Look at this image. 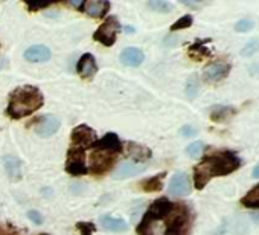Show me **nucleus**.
Listing matches in <instances>:
<instances>
[{"label": "nucleus", "mask_w": 259, "mask_h": 235, "mask_svg": "<svg viewBox=\"0 0 259 235\" xmlns=\"http://www.w3.org/2000/svg\"><path fill=\"white\" fill-rule=\"evenodd\" d=\"M241 167V159L232 151H218L204 158L194 170V183L197 189H203L212 177L232 174Z\"/></svg>", "instance_id": "obj_1"}, {"label": "nucleus", "mask_w": 259, "mask_h": 235, "mask_svg": "<svg viewBox=\"0 0 259 235\" xmlns=\"http://www.w3.org/2000/svg\"><path fill=\"white\" fill-rule=\"evenodd\" d=\"M45 102L43 93L34 86H23L11 93L8 104V114L13 120H22L25 116L32 114Z\"/></svg>", "instance_id": "obj_2"}, {"label": "nucleus", "mask_w": 259, "mask_h": 235, "mask_svg": "<svg viewBox=\"0 0 259 235\" xmlns=\"http://www.w3.org/2000/svg\"><path fill=\"white\" fill-rule=\"evenodd\" d=\"M120 29V25L116 17H108L95 32L93 38L104 46H113L116 43V35Z\"/></svg>", "instance_id": "obj_3"}, {"label": "nucleus", "mask_w": 259, "mask_h": 235, "mask_svg": "<svg viewBox=\"0 0 259 235\" xmlns=\"http://www.w3.org/2000/svg\"><path fill=\"white\" fill-rule=\"evenodd\" d=\"M66 171L72 176H84L89 173L85 164V151L78 147H72L67 153Z\"/></svg>", "instance_id": "obj_4"}, {"label": "nucleus", "mask_w": 259, "mask_h": 235, "mask_svg": "<svg viewBox=\"0 0 259 235\" xmlns=\"http://www.w3.org/2000/svg\"><path fill=\"white\" fill-rule=\"evenodd\" d=\"M72 142H73V147H78L82 150L92 148L98 142L96 132L87 126H78L72 132Z\"/></svg>", "instance_id": "obj_5"}, {"label": "nucleus", "mask_w": 259, "mask_h": 235, "mask_svg": "<svg viewBox=\"0 0 259 235\" xmlns=\"http://www.w3.org/2000/svg\"><path fill=\"white\" fill-rule=\"evenodd\" d=\"M174 203L169 202L166 197H160L157 200H154L150 208L147 209L145 215H144V220H162V218H166L172 211H174Z\"/></svg>", "instance_id": "obj_6"}, {"label": "nucleus", "mask_w": 259, "mask_h": 235, "mask_svg": "<svg viewBox=\"0 0 259 235\" xmlns=\"http://www.w3.org/2000/svg\"><path fill=\"white\" fill-rule=\"evenodd\" d=\"M114 164V158L111 154H107V153H102V151H98L95 150L92 154H90V167H89V173H93V174H104L107 171L111 170Z\"/></svg>", "instance_id": "obj_7"}, {"label": "nucleus", "mask_w": 259, "mask_h": 235, "mask_svg": "<svg viewBox=\"0 0 259 235\" xmlns=\"http://www.w3.org/2000/svg\"><path fill=\"white\" fill-rule=\"evenodd\" d=\"M168 191L171 195H176V197H183V195H188L191 192V179L186 173L180 171V173H176L169 182V186H168Z\"/></svg>", "instance_id": "obj_8"}, {"label": "nucleus", "mask_w": 259, "mask_h": 235, "mask_svg": "<svg viewBox=\"0 0 259 235\" xmlns=\"http://www.w3.org/2000/svg\"><path fill=\"white\" fill-rule=\"evenodd\" d=\"M35 123H37V124H35V132H37V135L41 136V138H49V136L55 135V133L60 130V126H61V123H60L58 118L51 116V114L41 116L40 120L35 121Z\"/></svg>", "instance_id": "obj_9"}, {"label": "nucleus", "mask_w": 259, "mask_h": 235, "mask_svg": "<svg viewBox=\"0 0 259 235\" xmlns=\"http://www.w3.org/2000/svg\"><path fill=\"white\" fill-rule=\"evenodd\" d=\"M229 70H230V66L227 63H221V61H217V63H210L204 67L203 70V76L206 81H210V83H218L221 80H224L227 75H229Z\"/></svg>", "instance_id": "obj_10"}, {"label": "nucleus", "mask_w": 259, "mask_h": 235, "mask_svg": "<svg viewBox=\"0 0 259 235\" xmlns=\"http://www.w3.org/2000/svg\"><path fill=\"white\" fill-rule=\"evenodd\" d=\"M93 148L98 151L107 153V154H114V153L122 151V142L116 133H107L102 139H99L93 145Z\"/></svg>", "instance_id": "obj_11"}, {"label": "nucleus", "mask_w": 259, "mask_h": 235, "mask_svg": "<svg viewBox=\"0 0 259 235\" xmlns=\"http://www.w3.org/2000/svg\"><path fill=\"white\" fill-rule=\"evenodd\" d=\"M76 72L85 78V80H90L95 76V73L98 72V64H96V60L92 54H84L79 60H78V64H76Z\"/></svg>", "instance_id": "obj_12"}, {"label": "nucleus", "mask_w": 259, "mask_h": 235, "mask_svg": "<svg viewBox=\"0 0 259 235\" xmlns=\"http://www.w3.org/2000/svg\"><path fill=\"white\" fill-rule=\"evenodd\" d=\"M144 170H145V165L135 164V162H122V164L116 168V171L111 174V177L116 179V180L128 179V177H133V176L141 174Z\"/></svg>", "instance_id": "obj_13"}, {"label": "nucleus", "mask_w": 259, "mask_h": 235, "mask_svg": "<svg viewBox=\"0 0 259 235\" xmlns=\"http://www.w3.org/2000/svg\"><path fill=\"white\" fill-rule=\"evenodd\" d=\"M144 60H145V55L138 48H126L120 52V61L130 67H139Z\"/></svg>", "instance_id": "obj_14"}, {"label": "nucleus", "mask_w": 259, "mask_h": 235, "mask_svg": "<svg viewBox=\"0 0 259 235\" xmlns=\"http://www.w3.org/2000/svg\"><path fill=\"white\" fill-rule=\"evenodd\" d=\"M23 55L31 63H41L51 58V49L43 45H37V46H31L29 49H26Z\"/></svg>", "instance_id": "obj_15"}, {"label": "nucleus", "mask_w": 259, "mask_h": 235, "mask_svg": "<svg viewBox=\"0 0 259 235\" xmlns=\"http://www.w3.org/2000/svg\"><path fill=\"white\" fill-rule=\"evenodd\" d=\"M126 147V154L135 159L136 162H145L151 158V151L150 148L144 147V145H139V144H135V142H126L125 144Z\"/></svg>", "instance_id": "obj_16"}, {"label": "nucleus", "mask_w": 259, "mask_h": 235, "mask_svg": "<svg viewBox=\"0 0 259 235\" xmlns=\"http://www.w3.org/2000/svg\"><path fill=\"white\" fill-rule=\"evenodd\" d=\"M110 8V4L108 2H84V13L89 14L90 17L93 19H99V17H104L105 13L108 11Z\"/></svg>", "instance_id": "obj_17"}, {"label": "nucleus", "mask_w": 259, "mask_h": 235, "mask_svg": "<svg viewBox=\"0 0 259 235\" xmlns=\"http://www.w3.org/2000/svg\"><path fill=\"white\" fill-rule=\"evenodd\" d=\"M101 221V226L107 230H111V232H122V230H126L128 229V224L122 220V218H117V217H111V215H102L99 218Z\"/></svg>", "instance_id": "obj_18"}, {"label": "nucleus", "mask_w": 259, "mask_h": 235, "mask_svg": "<svg viewBox=\"0 0 259 235\" xmlns=\"http://www.w3.org/2000/svg\"><path fill=\"white\" fill-rule=\"evenodd\" d=\"M4 165H5V170L7 173L13 177V179H20L22 174H23V164L17 159V158H13V156H5L2 159Z\"/></svg>", "instance_id": "obj_19"}, {"label": "nucleus", "mask_w": 259, "mask_h": 235, "mask_svg": "<svg viewBox=\"0 0 259 235\" xmlns=\"http://www.w3.org/2000/svg\"><path fill=\"white\" fill-rule=\"evenodd\" d=\"M235 113H236V108L230 105H215L210 108V118L215 123H223L229 120L230 116H233Z\"/></svg>", "instance_id": "obj_20"}, {"label": "nucleus", "mask_w": 259, "mask_h": 235, "mask_svg": "<svg viewBox=\"0 0 259 235\" xmlns=\"http://www.w3.org/2000/svg\"><path fill=\"white\" fill-rule=\"evenodd\" d=\"M242 206L250 208V209H259V185H256L253 189H250L242 199H241Z\"/></svg>", "instance_id": "obj_21"}, {"label": "nucleus", "mask_w": 259, "mask_h": 235, "mask_svg": "<svg viewBox=\"0 0 259 235\" xmlns=\"http://www.w3.org/2000/svg\"><path fill=\"white\" fill-rule=\"evenodd\" d=\"M163 177H165V173L147 179L145 182H142V189L145 192H157V191H160L163 188V183H162V179Z\"/></svg>", "instance_id": "obj_22"}, {"label": "nucleus", "mask_w": 259, "mask_h": 235, "mask_svg": "<svg viewBox=\"0 0 259 235\" xmlns=\"http://www.w3.org/2000/svg\"><path fill=\"white\" fill-rule=\"evenodd\" d=\"M148 8L154 10L156 13H169L174 7L169 2H165V0H151V2H148Z\"/></svg>", "instance_id": "obj_23"}, {"label": "nucleus", "mask_w": 259, "mask_h": 235, "mask_svg": "<svg viewBox=\"0 0 259 235\" xmlns=\"http://www.w3.org/2000/svg\"><path fill=\"white\" fill-rule=\"evenodd\" d=\"M257 51H259V38H251V40H248V42L244 45V48H242V51H241V55H242V57H251V55H254Z\"/></svg>", "instance_id": "obj_24"}, {"label": "nucleus", "mask_w": 259, "mask_h": 235, "mask_svg": "<svg viewBox=\"0 0 259 235\" xmlns=\"http://www.w3.org/2000/svg\"><path fill=\"white\" fill-rule=\"evenodd\" d=\"M203 45V42H198V43H195L194 46H191V49H189V55H192V57H195V58H204V57H209L210 55V52L204 48V46H201Z\"/></svg>", "instance_id": "obj_25"}, {"label": "nucleus", "mask_w": 259, "mask_h": 235, "mask_svg": "<svg viewBox=\"0 0 259 235\" xmlns=\"http://www.w3.org/2000/svg\"><path fill=\"white\" fill-rule=\"evenodd\" d=\"M192 22H194V19H192V16H183L182 19H179L172 26H171V31H180V29H186V28H189L191 25H192Z\"/></svg>", "instance_id": "obj_26"}, {"label": "nucleus", "mask_w": 259, "mask_h": 235, "mask_svg": "<svg viewBox=\"0 0 259 235\" xmlns=\"http://www.w3.org/2000/svg\"><path fill=\"white\" fill-rule=\"evenodd\" d=\"M203 148H204V145H203V142H192L191 145H188V148H186V153L191 156V158H200V154L203 153Z\"/></svg>", "instance_id": "obj_27"}, {"label": "nucleus", "mask_w": 259, "mask_h": 235, "mask_svg": "<svg viewBox=\"0 0 259 235\" xmlns=\"http://www.w3.org/2000/svg\"><path fill=\"white\" fill-rule=\"evenodd\" d=\"M76 229L81 232V235H92L96 227L90 221H79V223H76Z\"/></svg>", "instance_id": "obj_28"}, {"label": "nucleus", "mask_w": 259, "mask_h": 235, "mask_svg": "<svg viewBox=\"0 0 259 235\" xmlns=\"http://www.w3.org/2000/svg\"><path fill=\"white\" fill-rule=\"evenodd\" d=\"M253 28H254V23H253L251 20H247V19L239 20V22L235 25V31H236V32H248V31H251Z\"/></svg>", "instance_id": "obj_29"}, {"label": "nucleus", "mask_w": 259, "mask_h": 235, "mask_svg": "<svg viewBox=\"0 0 259 235\" xmlns=\"http://www.w3.org/2000/svg\"><path fill=\"white\" fill-rule=\"evenodd\" d=\"M197 92H198V80H197V76H192V78L189 80V83H188L186 93H188V96L192 99V98L197 95Z\"/></svg>", "instance_id": "obj_30"}, {"label": "nucleus", "mask_w": 259, "mask_h": 235, "mask_svg": "<svg viewBox=\"0 0 259 235\" xmlns=\"http://www.w3.org/2000/svg\"><path fill=\"white\" fill-rule=\"evenodd\" d=\"M180 135L185 136V138H191V136H195L197 135V129L192 127V126H185L180 129Z\"/></svg>", "instance_id": "obj_31"}, {"label": "nucleus", "mask_w": 259, "mask_h": 235, "mask_svg": "<svg viewBox=\"0 0 259 235\" xmlns=\"http://www.w3.org/2000/svg\"><path fill=\"white\" fill-rule=\"evenodd\" d=\"M28 218L32 223H35V224H41L43 223V217H41V214L38 211H29L28 212Z\"/></svg>", "instance_id": "obj_32"}, {"label": "nucleus", "mask_w": 259, "mask_h": 235, "mask_svg": "<svg viewBox=\"0 0 259 235\" xmlns=\"http://www.w3.org/2000/svg\"><path fill=\"white\" fill-rule=\"evenodd\" d=\"M51 5V2H46V4H37V2H28V8L31 11H38V10H43V8H48Z\"/></svg>", "instance_id": "obj_33"}, {"label": "nucleus", "mask_w": 259, "mask_h": 235, "mask_svg": "<svg viewBox=\"0 0 259 235\" xmlns=\"http://www.w3.org/2000/svg\"><path fill=\"white\" fill-rule=\"evenodd\" d=\"M253 179H259V164L253 168V173H251Z\"/></svg>", "instance_id": "obj_34"}, {"label": "nucleus", "mask_w": 259, "mask_h": 235, "mask_svg": "<svg viewBox=\"0 0 259 235\" xmlns=\"http://www.w3.org/2000/svg\"><path fill=\"white\" fill-rule=\"evenodd\" d=\"M251 220H253L254 223H259V212H254V214H251Z\"/></svg>", "instance_id": "obj_35"}, {"label": "nucleus", "mask_w": 259, "mask_h": 235, "mask_svg": "<svg viewBox=\"0 0 259 235\" xmlns=\"http://www.w3.org/2000/svg\"><path fill=\"white\" fill-rule=\"evenodd\" d=\"M0 69H2V58H0Z\"/></svg>", "instance_id": "obj_36"}]
</instances>
